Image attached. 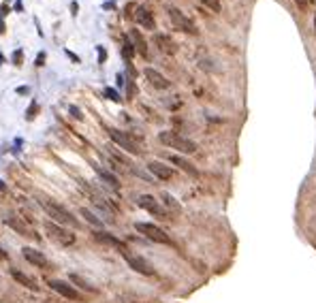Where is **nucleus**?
I'll list each match as a JSON object with an SVG mask.
<instances>
[{
  "instance_id": "nucleus-1",
  "label": "nucleus",
  "mask_w": 316,
  "mask_h": 303,
  "mask_svg": "<svg viewBox=\"0 0 316 303\" xmlns=\"http://www.w3.org/2000/svg\"><path fill=\"white\" fill-rule=\"evenodd\" d=\"M39 203H41V207L47 212V216L51 218V222H56L60 226H71V229H79V226H82L79 224V220L75 218L67 207H62V205H58L53 201H39Z\"/></svg>"
},
{
  "instance_id": "nucleus-2",
  "label": "nucleus",
  "mask_w": 316,
  "mask_h": 303,
  "mask_svg": "<svg viewBox=\"0 0 316 303\" xmlns=\"http://www.w3.org/2000/svg\"><path fill=\"white\" fill-rule=\"evenodd\" d=\"M158 139H160V143L169 145V148L178 150V152H182V154H195L197 152V143L190 141V139H186V137H180L178 133L165 131V133L158 135Z\"/></svg>"
},
{
  "instance_id": "nucleus-3",
  "label": "nucleus",
  "mask_w": 316,
  "mask_h": 303,
  "mask_svg": "<svg viewBox=\"0 0 316 303\" xmlns=\"http://www.w3.org/2000/svg\"><path fill=\"white\" fill-rule=\"evenodd\" d=\"M135 229L137 233H141L143 237H148V239L156 241V243H165V246H169L171 243V237L165 233L160 226L152 224V222H135Z\"/></svg>"
},
{
  "instance_id": "nucleus-4",
  "label": "nucleus",
  "mask_w": 316,
  "mask_h": 303,
  "mask_svg": "<svg viewBox=\"0 0 316 303\" xmlns=\"http://www.w3.org/2000/svg\"><path fill=\"white\" fill-rule=\"evenodd\" d=\"M122 252V258L128 263V267L133 269V271L141 273V275H154V267L152 263L146 261L143 256H139V254H133L131 250H120Z\"/></svg>"
},
{
  "instance_id": "nucleus-5",
  "label": "nucleus",
  "mask_w": 316,
  "mask_h": 303,
  "mask_svg": "<svg viewBox=\"0 0 316 303\" xmlns=\"http://www.w3.org/2000/svg\"><path fill=\"white\" fill-rule=\"evenodd\" d=\"M109 137H111V141L116 145H120L122 150H126L128 154H137V156L141 154L139 143L133 137H128V133H122V131H117V128H109Z\"/></svg>"
},
{
  "instance_id": "nucleus-6",
  "label": "nucleus",
  "mask_w": 316,
  "mask_h": 303,
  "mask_svg": "<svg viewBox=\"0 0 316 303\" xmlns=\"http://www.w3.org/2000/svg\"><path fill=\"white\" fill-rule=\"evenodd\" d=\"M45 231H47V235H50L53 241L60 243V246H73V243H75V235H73V233L67 231L60 224H56V222H47Z\"/></svg>"
},
{
  "instance_id": "nucleus-7",
  "label": "nucleus",
  "mask_w": 316,
  "mask_h": 303,
  "mask_svg": "<svg viewBox=\"0 0 316 303\" xmlns=\"http://www.w3.org/2000/svg\"><path fill=\"white\" fill-rule=\"evenodd\" d=\"M51 290H56L58 295H62L64 299H71V301H82V295H79V290L75 288L71 282H64V280H50L47 282Z\"/></svg>"
},
{
  "instance_id": "nucleus-8",
  "label": "nucleus",
  "mask_w": 316,
  "mask_h": 303,
  "mask_svg": "<svg viewBox=\"0 0 316 303\" xmlns=\"http://www.w3.org/2000/svg\"><path fill=\"white\" fill-rule=\"evenodd\" d=\"M167 11H169V17H171V21H173L175 28H180L182 32H188V34H197V32H199V30H197V26L192 24V19L186 17V15L182 13L180 9L169 7Z\"/></svg>"
},
{
  "instance_id": "nucleus-9",
  "label": "nucleus",
  "mask_w": 316,
  "mask_h": 303,
  "mask_svg": "<svg viewBox=\"0 0 316 303\" xmlns=\"http://www.w3.org/2000/svg\"><path fill=\"white\" fill-rule=\"evenodd\" d=\"M21 254H24L26 261H28L30 265H34V267H39V269H50V261H47V256H45L43 252L34 250V248H30V246H26V248H21Z\"/></svg>"
},
{
  "instance_id": "nucleus-10",
  "label": "nucleus",
  "mask_w": 316,
  "mask_h": 303,
  "mask_svg": "<svg viewBox=\"0 0 316 303\" xmlns=\"http://www.w3.org/2000/svg\"><path fill=\"white\" fill-rule=\"evenodd\" d=\"M137 205L141 209H146V212H150L152 216H156V218H165V209L160 207V203L154 197H150V194H141V197L137 199Z\"/></svg>"
},
{
  "instance_id": "nucleus-11",
  "label": "nucleus",
  "mask_w": 316,
  "mask_h": 303,
  "mask_svg": "<svg viewBox=\"0 0 316 303\" xmlns=\"http://www.w3.org/2000/svg\"><path fill=\"white\" fill-rule=\"evenodd\" d=\"M146 79L150 81V84L154 85V88H158V90H167V88H171V81L167 79V77H163L158 71H154V68H146Z\"/></svg>"
},
{
  "instance_id": "nucleus-12",
  "label": "nucleus",
  "mask_w": 316,
  "mask_h": 303,
  "mask_svg": "<svg viewBox=\"0 0 316 303\" xmlns=\"http://www.w3.org/2000/svg\"><path fill=\"white\" fill-rule=\"evenodd\" d=\"M11 278L15 280L17 284H21L24 288H28V290H39V282H36L34 278H30V275H26V273H21V271H17V269H11Z\"/></svg>"
},
{
  "instance_id": "nucleus-13",
  "label": "nucleus",
  "mask_w": 316,
  "mask_h": 303,
  "mask_svg": "<svg viewBox=\"0 0 316 303\" xmlns=\"http://www.w3.org/2000/svg\"><path fill=\"white\" fill-rule=\"evenodd\" d=\"M135 17H137V24H139V26H143L146 30H154V28H156V21H154V15L150 13V11H148L146 7H137Z\"/></svg>"
},
{
  "instance_id": "nucleus-14",
  "label": "nucleus",
  "mask_w": 316,
  "mask_h": 303,
  "mask_svg": "<svg viewBox=\"0 0 316 303\" xmlns=\"http://www.w3.org/2000/svg\"><path fill=\"white\" fill-rule=\"evenodd\" d=\"M148 169L152 171V175H156L158 180H171L173 177V169L167 165H163V162H158V160H152L148 165Z\"/></svg>"
},
{
  "instance_id": "nucleus-15",
  "label": "nucleus",
  "mask_w": 316,
  "mask_h": 303,
  "mask_svg": "<svg viewBox=\"0 0 316 303\" xmlns=\"http://www.w3.org/2000/svg\"><path fill=\"white\" fill-rule=\"evenodd\" d=\"M94 239H96V241H100V243H107V246H116V248H120V250H126L124 241H122V239H117V237H114V235H111V233L96 231V233H94Z\"/></svg>"
},
{
  "instance_id": "nucleus-16",
  "label": "nucleus",
  "mask_w": 316,
  "mask_h": 303,
  "mask_svg": "<svg viewBox=\"0 0 316 303\" xmlns=\"http://www.w3.org/2000/svg\"><path fill=\"white\" fill-rule=\"evenodd\" d=\"M94 171L99 173V177H100V180H103L109 188H114V190H117V188H120V182H117V177L114 175V173H109L107 169H103V167H99V165H94Z\"/></svg>"
},
{
  "instance_id": "nucleus-17",
  "label": "nucleus",
  "mask_w": 316,
  "mask_h": 303,
  "mask_svg": "<svg viewBox=\"0 0 316 303\" xmlns=\"http://www.w3.org/2000/svg\"><path fill=\"white\" fill-rule=\"evenodd\" d=\"M4 222H7L15 233H19L21 237H34V235H36V233H32L28 226L21 222V220H15V218H11V216H9V218H4Z\"/></svg>"
},
{
  "instance_id": "nucleus-18",
  "label": "nucleus",
  "mask_w": 316,
  "mask_h": 303,
  "mask_svg": "<svg viewBox=\"0 0 316 303\" xmlns=\"http://www.w3.org/2000/svg\"><path fill=\"white\" fill-rule=\"evenodd\" d=\"M169 160L173 162V165H178L182 171H186L188 175H192V177H197L199 175V171H197V167L192 165V162H188L186 158H182V156H169Z\"/></svg>"
},
{
  "instance_id": "nucleus-19",
  "label": "nucleus",
  "mask_w": 316,
  "mask_h": 303,
  "mask_svg": "<svg viewBox=\"0 0 316 303\" xmlns=\"http://www.w3.org/2000/svg\"><path fill=\"white\" fill-rule=\"evenodd\" d=\"M128 36H131L135 51H139L141 56H148V45H146V41H143L141 32H139V30H131V34H128Z\"/></svg>"
},
{
  "instance_id": "nucleus-20",
  "label": "nucleus",
  "mask_w": 316,
  "mask_h": 303,
  "mask_svg": "<svg viewBox=\"0 0 316 303\" xmlns=\"http://www.w3.org/2000/svg\"><path fill=\"white\" fill-rule=\"evenodd\" d=\"M154 41H156V45L160 47V51L175 53V43L171 41V36H167V34H156V36H154Z\"/></svg>"
},
{
  "instance_id": "nucleus-21",
  "label": "nucleus",
  "mask_w": 316,
  "mask_h": 303,
  "mask_svg": "<svg viewBox=\"0 0 316 303\" xmlns=\"http://www.w3.org/2000/svg\"><path fill=\"white\" fill-rule=\"evenodd\" d=\"M68 280H71V284H73V286H79V288H82V290H88V293H96V288H94V286L90 284L88 280H83L82 275L71 273V275H68Z\"/></svg>"
},
{
  "instance_id": "nucleus-22",
  "label": "nucleus",
  "mask_w": 316,
  "mask_h": 303,
  "mask_svg": "<svg viewBox=\"0 0 316 303\" xmlns=\"http://www.w3.org/2000/svg\"><path fill=\"white\" fill-rule=\"evenodd\" d=\"M79 214H82V216H83V218H85V222H88V224H92V226H96V229H100V226H103V220H99V218H96V216H94L92 212H90V209H85V207H82V209H79Z\"/></svg>"
},
{
  "instance_id": "nucleus-23",
  "label": "nucleus",
  "mask_w": 316,
  "mask_h": 303,
  "mask_svg": "<svg viewBox=\"0 0 316 303\" xmlns=\"http://www.w3.org/2000/svg\"><path fill=\"white\" fill-rule=\"evenodd\" d=\"M122 53H124V58H128V60H131V58L135 56V47H133L131 39H126V41H124V50H122Z\"/></svg>"
},
{
  "instance_id": "nucleus-24",
  "label": "nucleus",
  "mask_w": 316,
  "mask_h": 303,
  "mask_svg": "<svg viewBox=\"0 0 316 303\" xmlns=\"http://www.w3.org/2000/svg\"><path fill=\"white\" fill-rule=\"evenodd\" d=\"M203 4H205V7H210L214 13H220V0H203Z\"/></svg>"
},
{
  "instance_id": "nucleus-25",
  "label": "nucleus",
  "mask_w": 316,
  "mask_h": 303,
  "mask_svg": "<svg viewBox=\"0 0 316 303\" xmlns=\"http://www.w3.org/2000/svg\"><path fill=\"white\" fill-rule=\"evenodd\" d=\"M163 199H165V203H167L169 207H173V209H180V205L175 203V199L171 197V194H163Z\"/></svg>"
},
{
  "instance_id": "nucleus-26",
  "label": "nucleus",
  "mask_w": 316,
  "mask_h": 303,
  "mask_svg": "<svg viewBox=\"0 0 316 303\" xmlns=\"http://www.w3.org/2000/svg\"><path fill=\"white\" fill-rule=\"evenodd\" d=\"M105 96H109L111 101H120V94H117L116 90H111V88H107V90H105Z\"/></svg>"
},
{
  "instance_id": "nucleus-27",
  "label": "nucleus",
  "mask_w": 316,
  "mask_h": 303,
  "mask_svg": "<svg viewBox=\"0 0 316 303\" xmlns=\"http://www.w3.org/2000/svg\"><path fill=\"white\" fill-rule=\"evenodd\" d=\"M293 2L299 4V7H301V9H308V2H310V0H293Z\"/></svg>"
},
{
  "instance_id": "nucleus-28",
  "label": "nucleus",
  "mask_w": 316,
  "mask_h": 303,
  "mask_svg": "<svg viewBox=\"0 0 316 303\" xmlns=\"http://www.w3.org/2000/svg\"><path fill=\"white\" fill-rule=\"evenodd\" d=\"M43 62H45V53H39V58H36V67H43Z\"/></svg>"
},
{
  "instance_id": "nucleus-29",
  "label": "nucleus",
  "mask_w": 316,
  "mask_h": 303,
  "mask_svg": "<svg viewBox=\"0 0 316 303\" xmlns=\"http://www.w3.org/2000/svg\"><path fill=\"white\" fill-rule=\"evenodd\" d=\"M7 258H9V254L4 252V248H0V261H7Z\"/></svg>"
},
{
  "instance_id": "nucleus-30",
  "label": "nucleus",
  "mask_w": 316,
  "mask_h": 303,
  "mask_svg": "<svg viewBox=\"0 0 316 303\" xmlns=\"http://www.w3.org/2000/svg\"><path fill=\"white\" fill-rule=\"evenodd\" d=\"M71 111L75 113V118H77V120H82V113H79V109H77V107H71Z\"/></svg>"
},
{
  "instance_id": "nucleus-31",
  "label": "nucleus",
  "mask_w": 316,
  "mask_h": 303,
  "mask_svg": "<svg viewBox=\"0 0 316 303\" xmlns=\"http://www.w3.org/2000/svg\"><path fill=\"white\" fill-rule=\"evenodd\" d=\"M105 56H107V53H105V50H103V47H99V58H100V62L105 60Z\"/></svg>"
},
{
  "instance_id": "nucleus-32",
  "label": "nucleus",
  "mask_w": 316,
  "mask_h": 303,
  "mask_svg": "<svg viewBox=\"0 0 316 303\" xmlns=\"http://www.w3.org/2000/svg\"><path fill=\"white\" fill-rule=\"evenodd\" d=\"M314 32H316V15H314Z\"/></svg>"
}]
</instances>
